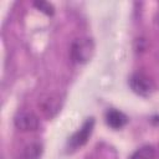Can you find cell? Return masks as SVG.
<instances>
[{"mask_svg":"<svg viewBox=\"0 0 159 159\" xmlns=\"http://www.w3.org/2000/svg\"><path fill=\"white\" fill-rule=\"evenodd\" d=\"M14 124L21 132H31V130H36L40 127V119L34 112L21 111L17 112V114L15 116Z\"/></svg>","mask_w":159,"mask_h":159,"instance_id":"cell-2","label":"cell"},{"mask_svg":"<svg viewBox=\"0 0 159 159\" xmlns=\"http://www.w3.org/2000/svg\"><path fill=\"white\" fill-rule=\"evenodd\" d=\"M94 52V43L88 37L73 40L70 47V57L73 63H86Z\"/></svg>","mask_w":159,"mask_h":159,"instance_id":"cell-1","label":"cell"},{"mask_svg":"<svg viewBox=\"0 0 159 159\" xmlns=\"http://www.w3.org/2000/svg\"><path fill=\"white\" fill-rule=\"evenodd\" d=\"M39 107L42 111V113L47 118H52L56 116L61 108V101L60 97L56 94H46L39 101Z\"/></svg>","mask_w":159,"mask_h":159,"instance_id":"cell-5","label":"cell"},{"mask_svg":"<svg viewBox=\"0 0 159 159\" xmlns=\"http://www.w3.org/2000/svg\"><path fill=\"white\" fill-rule=\"evenodd\" d=\"M127 122H128L127 116L118 109L112 108V109H108L106 113V123L112 129H116V130L120 129L127 124Z\"/></svg>","mask_w":159,"mask_h":159,"instance_id":"cell-6","label":"cell"},{"mask_svg":"<svg viewBox=\"0 0 159 159\" xmlns=\"http://www.w3.org/2000/svg\"><path fill=\"white\" fill-rule=\"evenodd\" d=\"M42 154V144L39 142H31L22 149V159H40Z\"/></svg>","mask_w":159,"mask_h":159,"instance_id":"cell-7","label":"cell"},{"mask_svg":"<svg viewBox=\"0 0 159 159\" xmlns=\"http://www.w3.org/2000/svg\"><path fill=\"white\" fill-rule=\"evenodd\" d=\"M129 86L133 89V92L139 96H148L154 88L152 80L142 72L132 75V77L129 78Z\"/></svg>","mask_w":159,"mask_h":159,"instance_id":"cell-4","label":"cell"},{"mask_svg":"<svg viewBox=\"0 0 159 159\" xmlns=\"http://www.w3.org/2000/svg\"><path fill=\"white\" fill-rule=\"evenodd\" d=\"M34 6L37 10H40L41 12H43L45 15H47V16H52L55 14V7L50 2H46V1H35L34 2Z\"/></svg>","mask_w":159,"mask_h":159,"instance_id":"cell-9","label":"cell"},{"mask_svg":"<svg viewBox=\"0 0 159 159\" xmlns=\"http://www.w3.org/2000/svg\"><path fill=\"white\" fill-rule=\"evenodd\" d=\"M93 125H94V119L93 118H88L83 125L76 132L73 133V135L68 140V148H71L72 150L84 145L88 140V138L91 137V133L93 130Z\"/></svg>","mask_w":159,"mask_h":159,"instance_id":"cell-3","label":"cell"},{"mask_svg":"<svg viewBox=\"0 0 159 159\" xmlns=\"http://www.w3.org/2000/svg\"><path fill=\"white\" fill-rule=\"evenodd\" d=\"M155 157V149L153 145H143L139 149H137L129 159H154Z\"/></svg>","mask_w":159,"mask_h":159,"instance_id":"cell-8","label":"cell"}]
</instances>
